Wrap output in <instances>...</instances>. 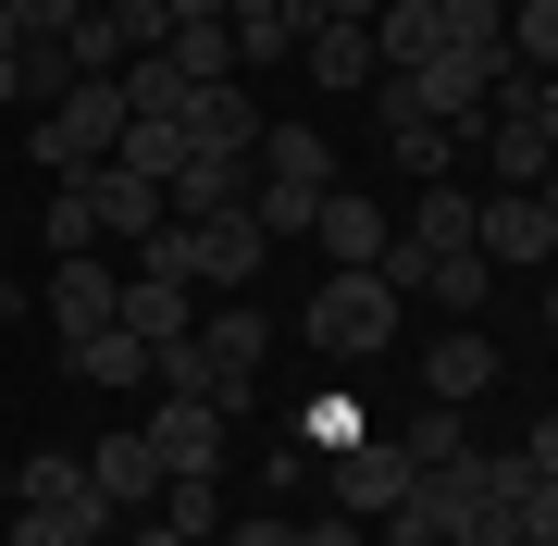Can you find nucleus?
I'll use <instances>...</instances> for the list:
<instances>
[{
    "label": "nucleus",
    "mask_w": 558,
    "mask_h": 546,
    "mask_svg": "<svg viewBox=\"0 0 558 546\" xmlns=\"http://www.w3.org/2000/svg\"><path fill=\"white\" fill-rule=\"evenodd\" d=\"M137 435H149V460H161V485H174V472H223V410H211V398H186V385H174V398L149 410Z\"/></svg>",
    "instance_id": "obj_9"
},
{
    "label": "nucleus",
    "mask_w": 558,
    "mask_h": 546,
    "mask_svg": "<svg viewBox=\"0 0 558 546\" xmlns=\"http://www.w3.org/2000/svg\"><path fill=\"white\" fill-rule=\"evenodd\" d=\"M186 149H236V162H260V100H248V75H223L186 100Z\"/></svg>",
    "instance_id": "obj_15"
},
{
    "label": "nucleus",
    "mask_w": 558,
    "mask_h": 546,
    "mask_svg": "<svg viewBox=\"0 0 558 546\" xmlns=\"http://www.w3.org/2000/svg\"><path fill=\"white\" fill-rule=\"evenodd\" d=\"M248 186H260V162H236V149H186V174L161 186V199H174V223H199V211H248Z\"/></svg>",
    "instance_id": "obj_14"
},
{
    "label": "nucleus",
    "mask_w": 558,
    "mask_h": 546,
    "mask_svg": "<svg viewBox=\"0 0 558 546\" xmlns=\"http://www.w3.org/2000/svg\"><path fill=\"white\" fill-rule=\"evenodd\" d=\"M299 546H360V522H348V509H311V522H299Z\"/></svg>",
    "instance_id": "obj_37"
},
{
    "label": "nucleus",
    "mask_w": 558,
    "mask_h": 546,
    "mask_svg": "<svg viewBox=\"0 0 558 546\" xmlns=\"http://www.w3.org/2000/svg\"><path fill=\"white\" fill-rule=\"evenodd\" d=\"M223 546H299V522H274V509H248V522H223Z\"/></svg>",
    "instance_id": "obj_36"
},
{
    "label": "nucleus",
    "mask_w": 558,
    "mask_h": 546,
    "mask_svg": "<svg viewBox=\"0 0 558 546\" xmlns=\"http://www.w3.org/2000/svg\"><path fill=\"white\" fill-rule=\"evenodd\" d=\"M0 546H13V534H0Z\"/></svg>",
    "instance_id": "obj_48"
},
{
    "label": "nucleus",
    "mask_w": 558,
    "mask_h": 546,
    "mask_svg": "<svg viewBox=\"0 0 558 546\" xmlns=\"http://www.w3.org/2000/svg\"><path fill=\"white\" fill-rule=\"evenodd\" d=\"M38 236H50V262H75V248H100V199H87V174H75V186H50Z\"/></svg>",
    "instance_id": "obj_27"
},
{
    "label": "nucleus",
    "mask_w": 558,
    "mask_h": 546,
    "mask_svg": "<svg viewBox=\"0 0 558 546\" xmlns=\"http://www.w3.org/2000/svg\"><path fill=\"white\" fill-rule=\"evenodd\" d=\"M286 435H299L311 460H336V447H360V435H373V410H360L348 385H323V398H311V410H299V423H286Z\"/></svg>",
    "instance_id": "obj_25"
},
{
    "label": "nucleus",
    "mask_w": 558,
    "mask_h": 546,
    "mask_svg": "<svg viewBox=\"0 0 558 546\" xmlns=\"http://www.w3.org/2000/svg\"><path fill=\"white\" fill-rule=\"evenodd\" d=\"M186 100H199V87H186L161 50H137V62H124V112H137V124H186Z\"/></svg>",
    "instance_id": "obj_23"
},
{
    "label": "nucleus",
    "mask_w": 558,
    "mask_h": 546,
    "mask_svg": "<svg viewBox=\"0 0 558 546\" xmlns=\"http://www.w3.org/2000/svg\"><path fill=\"white\" fill-rule=\"evenodd\" d=\"M62 497H100V485H87V460H62V447H38V460L13 472V509H62Z\"/></svg>",
    "instance_id": "obj_30"
},
{
    "label": "nucleus",
    "mask_w": 558,
    "mask_h": 546,
    "mask_svg": "<svg viewBox=\"0 0 558 546\" xmlns=\"http://www.w3.org/2000/svg\"><path fill=\"white\" fill-rule=\"evenodd\" d=\"M0 311H13V286H0Z\"/></svg>",
    "instance_id": "obj_47"
},
{
    "label": "nucleus",
    "mask_w": 558,
    "mask_h": 546,
    "mask_svg": "<svg viewBox=\"0 0 558 546\" xmlns=\"http://www.w3.org/2000/svg\"><path fill=\"white\" fill-rule=\"evenodd\" d=\"M186 262H199L211 299H236V286L274 262V236H260V211H199V223H186Z\"/></svg>",
    "instance_id": "obj_8"
},
{
    "label": "nucleus",
    "mask_w": 558,
    "mask_h": 546,
    "mask_svg": "<svg viewBox=\"0 0 558 546\" xmlns=\"http://www.w3.org/2000/svg\"><path fill=\"white\" fill-rule=\"evenodd\" d=\"M299 336L323 348V361H385V348H398V286L385 274H323L311 311H299Z\"/></svg>",
    "instance_id": "obj_4"
},
{
    "label": "nucleus",
    "mask_w": 558,
    "mask_h": 546,
    "mask_svg": "<svg viewBox=\"0 0 558 546\" xmlns=\"http://www.w3.org/2000/svg\"><path fill=\"white\" fill-rule=\"evenodd\" d=\"M87 485H100V509H112V522H149V509H161V460H149V435H100Z\"/></svg>",
    "instance_id": "obj_13"
},
{
    "label": "nucleus",
    "mask_w": 558,
    "mask_h": 546,
    "mask_svg": "<svg viewBox=\"0 0 558 546\" xmlns=\"http://www.w3.org/2000/svg\"><path fill=\"white\" fill-rule=\"evenodd\" d=\"M484 385H497V336H484V324H447L435 348H422V398H447V410H472Z\"/></svg>",
    "instance_id": "obj_12"
},
{
    "label": "nucleus",
    "mask_w": 558,
    "mask_h": 546,
    "mask_svg": "<svg viewBox=\"0 0 558 546\" xmlns=\"http://www.w3.org/2000/svg\"><path fill=\"white\" fill-rule=\"evenodd\" d=\"M546 546H558V534H546Z\"/></svg>",
    "instance_id": "obj_49"
},
{
    "label": "nucleus",
    "mask_w": 558,
    "mask_h": 546,
    "mask_svg": "<svg viewBox=\"0 0 558 546\" xmlns=\"http://www.w3.org/2000/svg\"><path fill=\"white\" fill-rule=\"evenodd\" d=\"M161 522H174L186 546H211L223 534V472H174V485H161Z\"/></svg>",
    "instance_id": "obj_26"
},
{
    "label": "nucleus",
    "mask_w": 558,
    "mask_h": 546,
    "mask_svg": "<svg viewBox=\"0 0 558 546\" xmlns=\"http://www.w3.org/2000/svg\"><path fill=\"white\" fill-rule=\"evenodd\" d=\"M62 50H75V75H124V38H112V13H100V0L75 13V38H62Z\"/></svg>",
    "instance_id": "obj_33"
},
{
    "label": "nucleus",
    "mask_w": 558,
    "mask_h": 546,
    "mask_svg": "<svg viewBox=\"0 0 558 546\" xmlns=\"http://www.w3.org/2000/svg\"><path fill=\"white\" fill-rule=\"evenodd\" d=\"M87 199H100V236H124V248H149L161 223H174V199H161L149 174H124V162H100V174H87Z\"/></svg>",
    "instance_id": "obj_16"
},
{
    "label": "nucleus",
    "mask_w": 558,
    "mask_h": 546,
    "mask_svg": "<svg viewBox=\"0 0 558 546\" xmlns=\"http://www.w3.org/2000/svg\"><path fill=\"white\" fill-rule=\"evenodd\" d=\"M124 546H186V534H174V522H161V509H149V522H137V534H124Z\"/></svg>",
    "instance_id": "obj_41"
},
{
    "label": "nucleus",
    "mask_w": 558,
    "mask_h": 546,
    "mask_svg": "<svg viewBox=\"0 0 558 546\" xmlns=\"http://www.w3.org/2000/svg\"><path fill=\"white\" fill-rule=\"evenodd\" d=\"M50 324H62V348H87V336H112V324H124V274H100V248L50 262Z\"/></svg>",
    "instance_id": "obj_7"
},
{
    "label": "nucleus",
    "mask_w": 558,
    "mask_h": 546,
    "mask_svg": "<svg viewBox=\"0 0 558 546\" xmlns=\"http://www.w3.org/2000/svg\"><path fill=\"white\" fill-rule=\"evenodd\" d=\"M112 162H124V174H149V186H174V174H186V124H124Z\"/></svg>",
    "instance_id": "obj_31"
},
{
    "label": "nucleus",
    "mask_w": 558,
    "mask_h": 546,
    "mask_svg": "<svg viewBox=\"0 0 558 546\" xmlns=\"http://www.w3.org/2000/svg\"><path fill=\"white\" fill-rule=\"evenodd\" d=\"M398 447H410L422 472H435V460H459V447H472V410H447V398H422L410 423H398Z\"/></svg>",
    "instance_id": "obj_28"
},
{
    "label": "nucleus",
    "mask_w": 558,
    "mask_h": 546,
    "mask_svg": "<svg viewBox=\"0 0 558 546\" xmlns=\"http://www.w3.org/2000/svg\"><path fill=\"white\" fill-rule=\"evenodd\" d=\"M323 199H336V149L311 137V124H260V186H248V211H260V236H311Z\"/></svg>",
    "instance_id": "obj_2"
},
{
    "label": "nucleus",
    "mask_w": 558,
    "mask_h": 546,
    "mask_svg": "<svg viewBox=\"0 0 558 546\" xmlns=\"http://www.w3.org/2000/svg\"><path fill=\"white\" fill-rule=\"evenodd\" d=\"M521 460H534V472H558V410H534V435H521Z\"/></svg>",
    "instance_id": "obj_39"
},
{
    "label": "nucleus",
    "mask_w": 558,
    "mask_h": 546,
    "mask_svg": "<svg viewBox=\"0 0 558 546\" xmlns=\"http://www.w3.org/2000/svg\"><path fill=\"white\" fill-rule=\"evenodd\" d=\"M62 373H75V385H161V361H149L124 324H112V336H87V348H62Z\"/></svg>",
    "instance_id": "obj_22"
},
{
    "label": "nucleus",
    "mask_w": 558,
    "mask_h": 546,
    "mask_svg": "<svg viewBox=\"0 0 558 546\" xmlns=\"http://www.w3.org/2000/svg\"><path fill=\"white\" fill-rule=\"evenodd\" d=\"M521 124H534V137L558 149V75H534V100H521Z\"/></svg>",
    "instance_id": "obj_38"
},
{
    "label": "nucleus",
    "mask_w": 558,
    "mask_h": 546,
    "mask_svg": "<svg viewBox=\"0 0 558 546\" xmlns=\"http://www.w3.org/2000/svg\"><path fill=\"white\" fill-rule=\"evenodd\" d=\"M124 336H137L149 361H161V348H186V336H199V286H174V274H124Z\"/></svg>",
    "instance_id": "obj_11"
},
{
    "label": "nucleus",
    "mask_w": 558,
    "mask_h": 546,
    "mask_svg": "<svg viewBox=\"0 0 558 546\" xmlns=\"http://www.w3.org/2000/svg\"><path fill=\"white\" fill-rule=\"evenodd\" d=\"M299 62H311V87H373L385 75V62H373V25H311Z\"/></svg>",
    "instance_id": "obj_19"
},
{
    "label": "nucleus",
    "mask_w": 558,
    "mask_h": 546,
    "mask_svg": "<svg viewBox=\"0 0 558 546\" xmlns=\"http://www.w3.org/2000/svg\"><path fill=\"white\" fill-rule=\"evenodd\" d=\"M373 112H385V149H398V174H422V186H435V174L459 162V137H447V124H435V112L410 100L398 75H373Z\"/></svg>",
    "instance_id": "obj_10"
},
{
    "label": "nucleus",
    "mask_w": 558,
    "mask_h": 546,
    "mask_svg": "<svg viewBox=\"0 0 558 546\" xmlns=\"http://www.w3.org/2000/svg\"><path fill=\"white\" fill-rule=\"evenodd\" d=\"M509 62L521 75H558V0H521L509 13Z\"/></svg>",
    "instance_id": "obj_32"
},
{
    "label": "nucleus",
    "mask_w": 558,
    "mask_h": 546,
    "mask_svg": "<svg viewBox=\"0 0 558 546\" xmlns=\"http://www.w3.org/2000/svg\"><path fill=\"white\" fill-rule=\"evenodd\" d=\"M534 199H546V223H558V162H546V186H534Z\"/></svg>",
    "instance_id": "obj_44"
},
{
    "label": "nucleus",
    "mask_w": 558,
    "mask_h": 546,
    "mask_svg": "<svg viewBox=\"0 0 558 546\" xmlns=\"http://www.w3.org/2000/svg\"><path fill=\"white\" fill-rule=\"evenodd\" d=\"M385 0H311V25H373Z\"/></svg>",
    "instance_id": "obj_40"
},
{
    "label": "nucleus",
    "mask_w": 558,
    "mask_h": 546,
    "mask_svg": "<svg viewBox=\"0 0 558 546\" xmlns=\"http://www.w3.org/2000/svg\"><path fill=\"white\" fill-rule=\"evenodd\" d=\"M435 50H447L435 0H385V13H373V62H385V75H410V62H435Z\"/></svg>",
    "instance_id": "obj_18"
},
{
    "label": "nucleus",
    "mask_w": 558,
    "mask_h": 546,
    "mask_svg": "<svg viewBox=\"0 0 558 546\" xmlns=\"http://www.w3.org/2000/svg\"><path fill=\"white\" fill-rule=\"evenodd\" d=\"M260 361H274V324H260L248 299H223L186 348H161V385H186V398H211L223 423H236V410H248V385H260Z\"/></svg>",
    "instance_id": "obj_1"
},
{
    "label": "nucleus",
    "mask_w": 558,
    "mask_h": 546,
    "mask_svg": "<svg viewBox=\"0 0 558 546\" xmlns=\"http://www.w3.org/2000/svg\"><path fill=\"white\" fill-rule=\"evenodd\" d=\"M13 546H112L100 497H62V509H13Z\"/></svg>",
    "instance_id": "obj_21"
},
{
    "label": "nucleus",
    "mask_w": 558,
    "mask_h": 546,
    "mask_svg": "<svg viewBox=\"0 0 558 546\" xmlns=\"http://www.w3.org/2000/svg\"><path fill=\"white\" fill-rule=\"evenodd\" d=\"M0 13H13V38L38 50V38H75V13H87V0H0Z\"/></svg>",
    "instance_id": "obj_34"
},
{
    "label": "nucleus",
    "mask_w": 558,
    "mask_h": 546,
    "mask_svg": "<svg viewBox=\"0 0 558 546\" xmlns=\"http://www.w3.org/2000/svg\"><path fill=\"white\" fill-rule=\"evenodd\" d=\"M472 248L497 274H521V262H558V223H546L534 186H497V199H472Z\"/></svg>",
    "instance_id": "obj_6"
},
{
    "label": "nucleus",
    "mask_w": 558,
    "mask_h": 546,
    "mask_svg": "<svg viewBox=\"0 0 558 546\" xmlns=\"http://www.w3.org/2000/svg\"><path fill=\"white\" fill-rule=\"evenodd\" d=\"M161 13H174V25H199V13H223V0H161Z\"/></svg>",
    "instance_id": "obj_43"
},
{
    "label": "nucleus",
    "mask_w": 558,
    "mask_h": 546,
    "mask_svg": "<svg viewBox=\"0 0 558 546\" xmlns=\"http://www.w3.org/2000/svg\"><path fill=\"white\" fill-rule=\"evenodd\" d=\"M13 100H25V62H0V112H13Z\"/></svg>",
    "instance_id": "obj_42"
},
{
    "label": "nucleus",
    "mask_w": 558,
    "mask_h": 546,
    "mask_svg": "<svg viewBox=\"0 0 558 546\" xmlns=\"http://www.w3.org/2000/svg\"><path fill=\"white\" fill-rule=\"evenodd\" d=\"M223 13H274V0H223Z\"/></svg>",
    "instance_id": "obj_45"
},
{
    "label": "nucleus",
    "mask_w": 558,
    "mask_h": 546,
    "mask_svg": "<svg viewBox=\"0 0 558 546\" xmlns=\"http://www.w3.org/2000/svg\"><path fill=\"white\" fill-rule=\"evenodd\" d=\"M124 124H137V112H124V75H87V87H62V100L25 124V149H38V174L75 186V174H100L124 149Z\"/></svg>",
    "instance_id": "obj_3"
},
{
    "label": "nucleus",
    "mask_w": 558,
    "mask_h": 546,
    "mask_svg": "<svg viewBox=\"0 0 558 546\" xmlns=\"http://www.w3.org/2000/svg\"><path fill=\"white\" fill-rule=\"evenodd\" d=\"M410 248H472V186H459V174H435L410 199Z\"/></svg>",
    "instance_id": "obj_24"
},
{
    "label": "nucleus",
    "mask_w": 558,
    "mask_h": 546,
    "mask_svg": "<svg viewBox=\"0 0 558 546\" xmlns=\"http://www.w3.org/2000/svg\"><path fill=\"white\" fill-rule=\"evenodd\" d=\"M323 472H336V509H348V522H385V509L410 497V472H422V460H410L398 435H360V447H336Z\"/></svg>",
    "instance_id": "obj_5"
},
{
    "label": "nucleus",
    "mask_w": 558,
    "mask_h": 546,
    "mask_svg": "<svg viewBox=\"0 0 558 546\" xmlns=\"http://www.w3.org/2000/svg\"><path fill=\"white\" fill-rule=\"evenodd\" d=\"M311 248H323L336 274H373V262H385V211L360 199V186H336V199H323V223H311Z\"/></svg>",
    "instance_id": "obj_17"
},
{
    "label": "nucleus",
    "mask_w": 558,
    "mask_h": 546,
    "mask_svg": "<svg viewBox=\"0 0 558 546\" xmlns=\"http://www.w3.org/2000/svg\"><path fill=\"white\" fill-rule=\"evenodd\" d=\"M161 62H174L186 87H223V75H236V25H223V13H199V25H174V38H161Z\"/></svg>",
    "instance_id": "obj_20"
},
{
    "label": "nucleus",
    "mask_w": 558,
    "mask_h": 546,
    "mask_svg": "<svg viewBox=\"0 0 558 546\" xmlns=\"http://www.w3.org/2000/svg\"><path fill=\"white\" fill-rule=\"evenodd\" d=\"M435 25H447V38H472V50H509V25H497V0H435Z\"/></svg>",
    "instance_id": "obj_35"
},
{
    "label": "nucleus",
    "mask_w": 558,
    "mask_h": 546,
    "mask_svg": "<svg viewBox=\"0 0 558 546\" xmlns=\"http://www.w3.org/2000/svg\"><path fill=\"white\" fill-rule=\"evenodd\" d=\"M484 149H497V186H546V162H558V149H546L521 112H497V124H484Z\"/></svg>",
    "instance_id": "obj_29"
},
{
    "label": "nucleus",
    "mask_w": 558,
    "mask_h": 546,
    "mask_svg": "<svg viewBox=\"0 0 558 546\" xmlns=\"http://www.w3.org/2000/svg\"><path fill=\"white\" fill-rule=\"evenodd\" d=\"M546 324H558V286H546Z\"/></svg>",
    "instance_id": "obj_46"
}]
</instances>
